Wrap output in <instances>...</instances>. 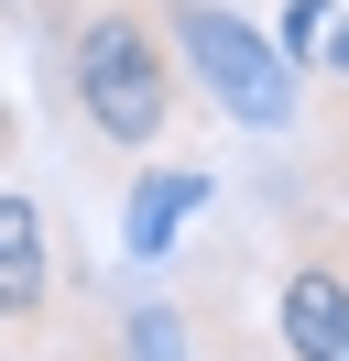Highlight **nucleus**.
I'll list each match as a JSON object with an SVG mask.
<instances>
[{
    "label": "nucleus",
    "instance_id": "nucleus-1",
    "mask_svg": "<svg viewBox=\"0 0 349 361\" xmlns=\"http://www.w3.org/2000/svg\"><path fill=\"white\" fill-rule=\"evenodd\" d=\"M174 88H186V66H174L153 0H99L65 23V99L109 154H153L174 132Z\"/></svg>",
    "mask_w": 349,
    "mask_h": 361
},
{
    "label": "nucleus",
    "instance_id": "nucleus-2",
    "mask_svg": "<svg viewBox=\"0 0 349 361\" xmlns=\"http://www.w3.org/2000/svg\"><path fill=\"white\" fill-rule=\"evenodd\" d=\"M164 44H174V66H186L240 132H284V121H295V66H284V44H262L240 11L174 0V33H164Z\"/></svg>",
    "mask_w": 349,
    "mask_h": 361
},
{
    "label": "nucleus",
    "instance_id": "nucleus-3",
    "mask_svg": "<svg viewBox=\"0 0 349 361\" xmlns=\"http://www.w3.org/2000/svg\"><path fill=\"white\" fill-rule=\"evenodd\" d=\"M273 339H284V361H349V263L338 252H295L284 263Z\"/></svg>",
    "mask_w": 349,
    "mask_h": 361
},
{
    "label": "nucleus",
    "instance_id": "nucleus-4",
    "mask_svg": "<svg viewBox=\"0 0 349 361\" xmlns=\"http://www.w3.org/2000/svg\"><path fill=\"white\" fill-rule=\"evenodd\" d=\"M55 307V241H44V208L22 186H0V329H33Z\"/></svg>",
    "mask_w": 349,
    "mask_h": 361
},
{
    "label": "nucleus",
    "instance_id": "nucleus-5",
    "mask_svg": "<svg viewBox=\"0 0 349 361\" xmlns=\"http://www.w3.org/2000/svg\"><path fill=\"white\" fill-rule=\"evenodd\" d=\"M196 197H208L196 164H153V176L131 186V252H174V230L196 219Z\"/></svg>",
    "mask_w": 349,
    "mask_h": 361
},
{
    "label": "nucleus",
    "instance_id": "nucleus-6",
    "mask_svg": "<svg viewBox=\"0 0 349 361\" xmlns=\"http://www.w3.org/2000/svg\"><path fill=\"white\" fill-rule=\"evenodd\" d=\"M317 33H327V0H295V11H284V66H305Z\"/></svg>",
    "mask_w": 349,
    "mask_h": 361
},
{
    "label": "nucleus",
    "instance_id": "nucleus-7",
    "mask_svg": "<svg viewBox=\"0 0 349 361\" xmlns=\"http://www.w3.org/2000/svg\"><path fill=\"white\" fill-rule=\"evenodd\" d=\"M305 66H327V77H349V23H338V11H327V33H317V55H305Z\"/></svg>",
    "mask_w": 349,
    "mask_h": 361
}]
</instances>
